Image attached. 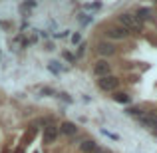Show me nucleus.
I'll use <instances>...</instances> for the list:
<instances>
[{
    "instance_id": "4",
    "label": "nucleus",
    "mask_w": 157,
    "mask_h": 153,
    "mask_svg": "<svg viewBox=\"0 0 157 153\" xmlns=\"http://www.w3.org/2000/svg\"><path fill=\"white\" fill-rule=\"evenodd\" d=\"M109 72H111V66L107 64L105 60H100L96 66H94V76H98V78H105V76H109Z\"/></svg>"
},
{
    "instance_id": "15",
    "label": "nucleus",
    "mask_w": 157,
    "mask_h": 153,
    "mask_svg": "<svg viewBox=\"0 0 157 153\" xmlns=\"http://www.w3.org/2000/svg\"><path fill=\"white\" fill-rule=\"evenodd\" d=\"M64 58H66V60H68V62H74V56H72V54H70V52H64Z\"/></svg>"
},
{
    "instance_id": "3",
    "label": "nucleus",
    "mask_w": 157,
    "mask_h": 153,
    "mask_svg": "<svg viewBox=\"0 0 157 153\" xmlns=\"http://www.w3.org/2000/svg\"><path fill=\"white\" fill-rule=\"evenodd\" d=\"M58 133H60V131H58V125H46L44 127V133H42V139H44V143H54L58 139Z\"/></svg>"
},
{
    "instance_id": "8",
    "label": "nucleus",
    "mask_w": 157,
    "mask_h": 153,
    "mask_svg": "<svg viewBox=\"0 0 157 153\" xmlns=\"http://www.w3.org/2000/svg\"><path fill=\"white\" fill-rule=\"evenodd\" d=\"M80 149L84 151V153H96L98 149H100V145H98L94 139H86V141L80 143Z\"/></svg>"
},
{
    "instance_id": "9",
    "label": "nucleus",
    "mask_w": 157,
    "mask_h": 153,
    "mask_svg": "<svg viewBox=\"0 0 157 153\" xmlns=\"http://www.w3.org/2000/svg\"><path fill=\"white\" fill-rule=\"evenodd\" d=\"M113 52H115L113 44H109V42H101V44H98V54H101V56H111Z\"/></svg>"
},
{
    "instance_id": "5",
    "label": "nucleus",
    "mask_w": 157,
    "mask_h": 153,
    "mask_svg": "<svg viewBox=\"0 0 157 153\" xmlns=\"http://www.w3.org/2000/svg\"><path fill=\"white\" fill-rule=\"evenodd\" d=\"M137 121L141 123L143 127H147V129H153L155 121H157V115L155 113H149V111H143V115H139Z\"/></svg>"
},
{
    "instance_id": "6",
    "label": "nucleus",
    "mask_w": 157,
    "mask_h": 153,
    "mask_svg": "<svg viewBox=\"0 0 157 153\" xmlns=\"http://www.w3.org/2000/svg\"><path fill=\"white\" fill-rule=\"evenodd\" d=\"M105 36L111 38V40H123V38H127V32L123 30L121 26H113V28H107Z\"/></svg>"
},
{
    "instance_id": "16",
    "label": "nucleus",
    "mask_w": 157,
    "mask_h": 153,
    "mask_svg": "<svg viewBox=\"0 0 157 153\" xmlns=\"http://www.w3.org/2000/svg\"><path fill=\"white\" fill-rule=\"evenodd\" d=\"M96 153H113V151H109V149H101V147H100V149H98Z\"/></svg>"
},
{
    "instance_id": "10",
    "label": "nucleus",
    "mask_w": 157,
    "mask_h": 153,
    "mask_svg": "<svg viewBox=\"0 0 157 153\" xmlns=\"http://www.w3.org/2000/svg\"><path fill=\"white\" fill-rule=\"evenodd\" d=\"M135 18L141 22V20H149L151 18V10L149 8H137V12H135Z\"/></svg>"
},
{
    "instance_id": "12",
    "label": "nucleus",
    "mask_w": 157,
    "mask_h": 153,
    "mask_svg": "<svg viewBox=\"0 0 157 153\" xmlns=\"http://www.w3.org/2000/svg\"><path fill=\"white\" fill-rule=\"evenodd\" d=\"M84 8H86V10H100V8H101V4H100V2H94V4H84Z\"/></svg>"
},
{
    "instance_id": "13",
    "label": "nucleus",
    "mask_w": 157,
    "mask_h": 153,
    "mask_svg": "<svg viewBox=\"0 0 157 153\" xmlns=\"http://www.w3.org/2000/svg\"><path fill=\"white\" fill-rule=\"evenodd\" d=\"M127 113L133 115V117H139V115H143V109H135V107H131V109H127Z\"/></svg>"
},
{
    "instance_id": "11",
    "label": "nucleus",
    "mask_w": 157,
    "mask_h": 153,
    "mask_svg": "<svg viewBox=\"0 0 157 153\" xmlns=\"http://www.w3.org/2000/svg\"><path fill=\"white\" fill-rule=\"evenodd\" d=\"M113 100L117 101V103H129L131 98L127 96V94H121V92H119V94H115V96H113Z\"/></svg>"
},
{
    "instance_id": "17",
    "label": "nucleus",
    "mask_w": 157,
    "mask_h": 153,
    "mask_svg": "<svg viewBox=\"0 0 157 153\" xmlns=\"http://www.w3.org/2000/svg\"><path fill=\"white\" fill-rule=\"evenodd\" d=\"M151 131H153V133L157 135V121H155V125H153V129H151Z\"/></svg>"
},
{
    "instance_id": "2",
    "label": "nucleus",
    "mask_w": 157,
    "mask_h": 153,
    "mask_svg": "<svg viewBox=\"0 0 157 153\" xmlns=\"http://www.w3.org/2000/svg\"><path fill=\"white\" fill-rule=\"evenodd\" d=\"M98 86H100L104 92H115V90L119 88V80L109 74V76H105V78H100V80H98Z\"/></svg>"
},
{
    "instance_id": "14",
    "label": "nucleus",
    "mask_w": 157,
    "mask_h": 153,
    "mask_svg": "<svg viewBox=\"0 0 157 153\" xmlns=\"http://www.w3.org/2000/svg\"><path fill=\"white\" fill-rule=\"evenodd\" d=\"M80 40H82V36H80V34H78V32H76V34L72 36V42H74V44H78V42H80Z\"/></svg>"
},
{
    "instance_id": "1",
    "label": "nucleus",
    "mask_w": 157,
    "mask_h": 153,
    "mask_svg": "<svg viewBox=\"0 0 157 153\" xmlns=\"http://www.w3.org/2000/svg\"><path fill=\"white\" fill-rule=\"evenodd\" d=\"M119 26H121L127 34H129V32H133V34H139V32H141V22H139V20L135 18V14H131V12H123V14L119 16Z\"/></svg>"
},
{
    "instance_id": "7",
    "label": "nucleus",
    "mask_w": 157,
    "mask_h": 153,
    "mask_svg": "<svg viewBox=\"0 0 157 153\" xmlns=\"http://www.w3.org/2000/svg\"><path fill=\"white\" fill-rule=\"evenodd\" d=\"M58 131H62L64 135L72 137V135H76V133H78V125H76V123H72V121H64L60 127H58Z\"/></svg>"
}]
</instances>
